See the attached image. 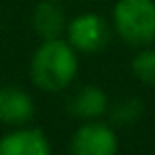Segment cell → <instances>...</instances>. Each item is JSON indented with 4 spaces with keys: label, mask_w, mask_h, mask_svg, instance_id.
I'll return each instance as SVG.
<instances>
[{
    "label": "cell",
    "mask_w": 155,
    "mask_h": 155,
    "mask_svg": "<svg viewBox=\"0 0 155 155\" xmlns=\"http://www.w3.org/2000/svg\"><path fill=\"white\" fill-rule=\"evenodd\" d=\"M79 70V58H77V49L60 38H49L43 41L30 62V79L32 83L49 94H58L62 89H66Z\"/></svg>",
    "instance_id": "cell-1"
},
{
    "label": "cell",
    "mask_w": 155,
    "mask_h": 155,
    "mask_svg": "<svg viewBox=\"0 0 155 155\" xmlns=\"http://www.w3.org/2000/svg\"><path fill=\"white\" fill-rule=\"evenodd\" d=\"M117 34L134 47L155 41V0H119L113 9Z\"/></svg>",
    "instance_id": "cell-2"
},
{
    "label": "cell",
    "mask_w": 155,
    "mask_h": 155,
    "mask_svg": "<svg viewBox=\"0 0 155 155\" xmlns=\"http://www.w3.org/2000/svg\"><path fill=\"white\" fill-rule=\"evenodd\" d=\"M66 41L81 53L102 51L110 41V28L106 19L98 13H83L68 21Z\"/></svg>",
    "instance_id": "cell-3"
},
{
    "label": "cell",
    "mask_w": 155,
    "mask_h": 155,
    "mask_svg": "<svg viewBox=\"0 0 155 155\" xmlns=\"http://www.w3.org/2000/svg\"><path fill=\"white\" fill-rule=\"evenodd\" d=\"M117 134L108 123L87 121L70 138V155H117Z\"/></svg>",
    "instance_id": "cell-4"
},
{
    "label": "cell",
    "mask_w": 155,
    "mask_h": 155,
    "mask_svg": "<svg viewBox=\"0 0 155 155\" xmlns=\"http://www.w3.org/2000/svg\"><path fill=\"white\" fill-rule=\"evenodd\" d=\"M0 155H51V144L41 130L19 125L0 138Z\"/></svg>",
    "instance_id": "cell-5"
},
{
    "label": "cell",
    "mask_w": 155,
    "mask_h": 155,
    "mask_svg": "<svg viewBox=\"0 0 155 155\" xmlns=\"http://www.w3.org/2000/svg\"><path fill=\"white\" fill-rule=\"evenodd\" d=\"M34 117V100L32 96L17 87V85H5L0 87V121L9 127L26 125Z\"/></svg>",
    "instance_id": "cell-6"
},
{
    "label": "cell",
    "mask_w": 155,
    "mask_h": 155,
    "mask_svg": "<svg viewBox=\"0 0 155 155\" xmlns=\"http://www.w3.org/2000/svg\"><path fill=\"white\" fill-rule=\"evenodd\" d=\"M68 19L62 11V7L58 5V0H43L38 2L32 11V28L34 32L43 38H60L66 32Z\"/></svg>",
    "instance_id": "cell-7"
},
{
    "label": "cell",
    "mask_w": 155,
    "mask_h": 155,
    "mask_svg": "<svg viewBox=\"0 0 155 155\" xmlns=\"http://www.w3.org/2000/svg\"><path fill=\"white\" fill-rule=\"evenodd\" d=\"M68 110H70V115H74L83 121H91V119H98L100 115H104L108 110V98H106L102 87L85 85L70 98Z\"/></svg>",
    "instance_id": "cell-8"
},
{
    "label": "cell",
    "mask_w": 155,
    "mask_h": 155,
    "mask_svg": "<svg viewBox=\"0 0 155 155\" xmlns=\"http://www.w3.org/2000/svg\"><path fill=\"white\" fill-rule=\"evenodd\" d=\"M132 72L144 85L155 87V49H142L132 62Z\"/></svg>",
    "instance_id": "cell-9"
},
{
    "label": "cell",
    "mask_w": 155,
    "mask_h": 155,
    "mask_svg": "<svg viewBox=\"0 0 155 155\" xmlns=\"http://www.w3.org/2000/svg\"><path fill=\"white\" fill-rule=\"evenodd\" d=\"M142 102L138 98H125L121 102H117L110 110V117L117 125H132L138 121V117L142 115Z\"/></svg>",
    "instance_id": "cell-10"
},
{
    "label": "cell",
    "mask_w": 155,
    "mask_h": 155,
    "mask_svg": "<svg viewBox=\"0 0 155 155\" xmlns=\"http://www.w3.org/2000/svg\"><path fill=\"white\" fill-rule=\"evenodd\" d=\"M58 2H60V0H58Z\"/></svg>",
    "instance_id": "cell-11"
}]
</instances>
